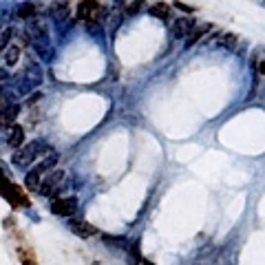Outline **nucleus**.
Masks as SVG:
<instances>
[{
	"instance_id": "nucleus-7",
	"label": "nucleus",
	"mask_w": 265,
	"mask_h": 265,
	"mask_svg": "<svg viewBox=\"0 0 265 265\" xmlns=\"http://www.w3.org/2000/svg\"><path fill=\"white\" fill-rule=\"evenodd\" d=\"M212 29V25H197V27H192L190 31H188V36H186V49H190L195 42H199L203 36H206L208 31Z\"/></svg>"
},
{
	"instance_id": "nucleus-2",
	"label": "nucleus",
	"mask_w": 265,
	"mask_h": 265,
	"mask_svg": "<svg viewBox=\"0 0 265 265\" xmlns=\"http://www.w3.org/2000/svg\"><path fill=\"white\" fill-rule=\"evenodd\" d=\"M64 179H66V175H64V170H51L46 177H42V181H40V188H38V192H40L42 197H51L53 192H58L60 188H62V183H64Z\"/></svg>"
},
{
	"instance_id": "nucleus-8",
	"label": "nucleus",
	"mask_w": 265,
	"mask_h": 265,
	"mask_svg": "<svg viewBox=\"0 0 265 265\" xmlns=\"http://www.w3.org/2000/svg\"><path fill=\"white\" fill-rule=\"evenodd\" d=\"M192 27H195V20H192V18H177V22L173 25V36L175 38H186Z\"/></svg>"
},
{
	"instance_id": "nucleus-13",
	"label": "nucleus",
	"mask_w": 265,
	"mask_h": 265,
	"mask_svg": "<svg viewBox=\"0 0 265 265\" xmlns=\"http://www.w3.org/2000/svg\"><path fill=\"white\" fill-rule=\"evenodd\" d=\"M18 60H20V46H18V44L9 46V49L4 51V64L13 66V64H18Z\"/></svg>"
},
{
	"instance_id": "nucleus-16",
	"label": "nucleus",
	"mask_w": 265,
	"mask_h": 265,
	"mask_svg": "<svg viewBox=\"0 0 265 265\" xmlns=\"http://www.w3.org/2000/svg\"><path fill=\"white\" fill-rule=\"evenodd\" d=\"M102 239H104V243L117 245V248H124V245H126V239H122V236H111V234H104Z\"/></svg>"
},
{
	"instance_id": "nucleus-6",
	"label": "nucleus",
	"mask_w": 265,
	"mask_h": 265,
	"mask_svg": "<svg viewBox=\"0 0 265 265\" xmlns=\"http://www.w3.org/2000/svg\"><path fill=\"white\" fill-rule=\"evenodd\" d=\"M18 113H20V106L18 104H7V106L0 111V131H7L13 126V122H16Z\"/></svg>"
},
{
	"instance_id": "nucleus-14",
	"label": "nucleus",
	"mask_w": 265,
	"mask_h": 265,
	"mask_svg": "<svg viewBox=\"0 0 265 265\" xmlns=\"http://www.w3.org/2000/svg\"><path fill=\"white\" fill-rule=\"evenodd\" d=\"M18 257H20L22 265H36V263H38L36 254H33L31 250L27 248V245H22V248H18Z\"/></svg>"
},
{
	"instance_id": "nucleus-21",
	"label": "nucleus",
	"mask_w": 265,
	"mask_h": 265,
	"mask_svg": "<svg viewBox=\"0 0 265 265\" xmlns=\"http://www.w3.org/2000/svg\"><path fill=\"white\" fill-rule=\"evenodd\" d=\"M29 33H36V29H29ZM42 36H44V31L40 29V31H38V38H42Z\"/></svg>"
},
{
	"instance_id": "nucleus-15",
	"label": "nucleus",
	"mask_w": 265,
	"mask_h": 265,
	"mask_svg": "<svg viewBox=\"0 0 265 265\" xmlns=\"http://www.w3.org/2000/svg\"><path fill=\"white\" fill-rule=\"evenodd\" d=\"M40 181H42V175L31 168L29 173H27V179H25L27 188H29V190H38V188H40Z\"/></svg>"
},
{
	"instance_id": "nucleus-12",
	"label": "nucleus",
	"mask_w": 265,
	"mask_h": 265,
	"mask_svg": "<svg viewBox=\"0 0 265 265\" xmlns=\"http://www.w3.org/2000/svg\"><path fill=\"white\" fill-rule=\"evenodd\" d=\"M148 11H150V16H153V18H162V20H168V18H170V7L166 2L153 4Z\"/></svg>"
},
{
	"instance_id": "nucleus-9",
	"label": "nucleus",
	"mask_w": 265,
	"mask_h": 265,
	"mask_svg": "<svg viewBox=\"0 0 265 265\" xmlns=\"http://www.w3.org/2000/svg\"><path fill=\"white\" fill-rule=\"evenodd\" d=\"M9 146L11 148H20L25 146V129L22 126H11V132H9Z\"/></svg>"
},
{
	"instance_id": "nucleus-4",
	"label": "nucleus",
	"mask_w": 265,
	"mask_h": 265,
	"mask_svg": "<svg viewBox=\"0 0 265 265\" xmlns=\"http://www.w3.org/2000/svg\"><path fill=\"white\" fill-rule=\"evenodd\" d=\"M0 195L7 197V201L11 203V206H27V203H29V199H27L25 190H22L20 186H16V183H7V186H4V190L0 192Z\"/></svg>"
},
{
	"instance_id": "nucleus-10",
	"label": "nucleus",
	"mask_w": 265,
	"mask_h": 265,
	"mask_svg": "<svg viewBox=\"0 0 265 265\" xmlns=\"http://www.w3.org/2000/svg\"><path fill=\"white\" fill-rule=\"evenodd\" d=\"M55 164H58V155H55V153H49L46 157H42L40 162L36 164V168H33V170H36V173H40V175H44V173H49V170L53 168Z\"/></svg>"
},
{
	"instance_id": "nucleus-11",
	"label": "nucleus",
	"mask_w": 265,
	"mask_h": 265,
	"mask_svg": "<svg viewBox=\"0 0 265 265\" xmlns=\"http://www.w3.org/2000/svg\"><path fill=\"white\" fill-rule=\"evenodd\" d=\"M36 4L33 2H25L20 4V7L16 9V18H20V20H29V18H36Z\"/></svg>"
},
{
	"instance_id": "nucleus-22",
	"label": "nucleus",
	"mask_w": 265,
	"mask_h": 265,
	"mask_svg": "<svg viewBox=\"0 0 265 265\" xmlns=\"http://www.w3.org/2000/svg\"><path fill=\"white\" fill-rule=\"evenodd\" d=\"M93 265H99V263H93Z\"/></svg>"
},
{
	"instance_id": "nucleus-5",
	"label": "nucleus",
	"mask_w": 265,
	"mask_h": 265,
	"mask_svg": "<svg viewBox=\"0 0 265 265\" xmlns=\"http://www.w3.org/2000/svg\"><path fill=\"white\" fill-rule=\"evenodd\" d=\"M69 230L73 232V234L82 236V239H88V236H95L97 234L95 225L88 223V221H80V219H71L69 221Z\"/></svg>"
},
{
	"instance_id": "nucleus-19",
	"label": "nucleus",
	"mask_w": 265,
	"mask_h": 265,
	"mask_svg": "<svg viewBox=\"0 0 265 265\" xmlns=\"http://www.w3.org/2000/svg\"><path fill=\"white\" fill-rule=\"evenodd\" d=\"M175 7H177V9H181V11H188V13L192 11V7H188V4H183V2H175Z\"/></svg>"
},
{
	"instance_id": "nucleus-1",
	"label": "nucleus",
	"mask_w": 265,
	"mask_h": 265,
	"mask_svg": "<svg viewBox=\"0 0 265 265\" xmlns=\"http://www.w3.org/2000/svg\"><path fill=\"white\" fill-rule=\"evenodd\" d=\"M42 150H49V146L40 144V141H33V144H29V146H20V150L13 155V166H18V168H27L31 162H36V157L42 153Z\"/></svg>"
},
{
	"instance_id": "nucleus-20",
	"label": "nucleus",
	"mask_w": 265,
	"mask_h": 265,
	"mask_svg": "<svg viewBox=\"0 0 265 265\" xmlns=\"http://www.w3.org/2000/svg\"><path fill=\"white\" fill-rule=\"evenodd\" d=\"M137 265H155V263H150V261H146V259H139V263Z\"/></svg>"
},
{
	"instance_id": "nucleus-18",
	"label": "nucleus",
	"mask_w": 265,
	"mask_h": 265,
	"mask_svg": "<svg viewBox=\"0 0 265 265\" xmlns=\"http://www.w3.org/2000/svg\"><path fill=\"white\" fill-rule=\"evenodd\" d=\"M7 177H4V173H2V170H0V192H2L4 190V186H7Z\"/></svg>"
},
{
	"instance_id": "nucleus-3",
	"label": "nucleus",
	"mask_w": 265,
	"mask_h": 265,
	"mask_svg": "<svg viewBox=\"0 0 265 265\" xmlns=\"http://www.w3.org/2000/svg\"><path fill=\"white\" fill-rule=\"evenodd\" d=\"M78 210V199L75 197H60L51 203V212L58 217H71Z\"/></svg>"
},
{
	"instance_id": "nucleus-17",
	"label": "nucleus",
	"mask_w": 265,
	"mask_h": 265,
	"mask_svg": "<svg viewBox=\"0 0 265 265\" xmlns=\"http://www.w3.org/2000/svg\"><path fill=\"white\" fill-rule=\"evenodd\" d=\"M141 7H144V0H135V2L129 4V7L124 9V13H126V16H132V13H137Z\"/></svg>"
}]
</instances>
